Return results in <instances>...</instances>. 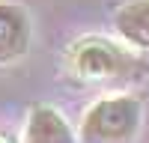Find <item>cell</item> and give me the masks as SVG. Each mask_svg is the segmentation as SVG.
Listing matches in <instances>:
<instances>
[{"instance_id": "obj_1", "label": "cell", "mask_w": 149, "mask_h": 143, "mask_svg": "<svg viewBox=\"0 0 149 143\" xmlns=\"http://www.w3.org/2000/svg\"><path fill=\"white\" fill-rule=\"evenodd\" d=\"M143 122V104L134 95L98 99L81 122V143H134Z\"/></svg>"}, {"instance_id": "obj_2", "label": "cell", "mask_w": 149, "mask_h": 143, "mask_svg": "<svg viewBox=\"0 0 149 143\" xmlns=\"http://www.w3.org/2000/svg\"><path fill=\"white\" fill-rule=\"evenodd\" d=\"M72 66L81 78L90 81H107V78H122L128 75L134 60L122 48L110 45L104 39H84L81 45L72 48Z\"/></svg>"}, {"instance_id": "obj_3", "label": "cell", "mask_w": 149, "mask_h": 143, "mask_svg": "<svg viewBox=\"0 0 149 143\" xmlns=\"http://www.w3.org/2000/svg\"><path fill=\"white\" fill-rule=\"evenodd\" d=\"M27 45H30L27 12L15 3H0V63L24 57Z\"/></svg>"}, {"instance_id": "obj_4", "label": "cell", "mask_w": 149, "mask_h": 143, "mask_svg": "<svg viewBox=\"0 0 149 143\" xmlns=\"http://www.w3.org/2000/svg\"><path fill=\"white\" fill-rule=\"evenodd\" d=\"M24 143H74V131L54 107H33Z\"/></svg>"}, {"instance_id": "obj_5", "label": "cell", "mask_w": 149, "mask_h": 143, "mask_svg": "<svg viewBox=\"0 0 149 143\" xmlns=\"http://www.w3.org/2000/svg\"><path fill=\"white\" fill-rule=\"evenodd\" d=\"M116 33L134 48H149V0H131L113 15Z\"/></svg>"}, {"instance_id": "obj_6", "label": "cell", "mask_w": 149, "mask_h": 143, "mask_svg": "<svg viewBox=\"0 0 149 143\" xmlns=\"http://www.w3.org/2000/svg\"><path fill=\"white\" fill-rule=\"evenodd\" d=\"M0 143H6V140H0Z\"/></svg>"}]
</instances>
